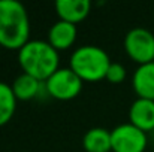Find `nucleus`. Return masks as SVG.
I'll use <instances>...</instances> for the list:
<instances>
[{"mask_svg": "<svg viewBox=\"0 0 154 152\" xmlns=\"http://www.w3.org/2000/svg\"><path fill=\"white\" fill-rule=\"evenodd\" d=\"M30 40V19L26 6L17 0H0V46L20 51Z\"/></svg>", "mask_w": 154, "mask_h": 152, "instance_id": "1", "label": "nucleus"}, {"mask_svg": "<svg viewBox=\"0 0 154 152\" xmlns=\"http://www.w3.org/2000/svg\"><path fill=\"white\" fill-rule=\"evenodd\" d=\"M18 63L23 73H27L42 82L60 69L58 51L52 48L48 40L30 39L21 49L18 51Z\"/></svg>", "mask_w": 154, "mask_h": 152, "instance_id": "2", "label": "nucleus"}, {"mask_svg": "<svg viewBox=\"0 0 154 152\" xmlns=\"http://www.w3.org/2000/svg\"><path fill=\"white\" fill-rule=\"evenodd\" d=\"M108 52L96 45H82L72 52L69 67L87 82H97L106 78V72L111 66Z\"/></svg>", "mask_w": 154, "mask_h": 152, "instance_id": "3", "label": "nucleus"}, {"mask_svg": "<svg viewBox=\"0 0 154 152\" xmlns=\"http://www.w3.org/2000/svg\"><path fill=\"white\" fill-rule=\"evenodd\" d=\"M82 82L84 81L70 67H60L51 78L45 81V90L52 99L67 101L79 96Z\"/></svg>", "mask_w": 154, "mask_h": 152, "instance_id": "4", "label": "nucleus"}, {"mask_svg": "<svg viewBox=\"0 0 154 152\" xmlns=\"http://www.w3.org/2000/svg\"><path fill=\"white\" fill-rule=\"evenodd\" d=\"M126 54L139 66L154 61V34L144 28L135 27L127 31L124 37Z\"/></svg>", "mask_w": 154, "mask_h": 152, "instance_id": "5", "label": "nucleus"}, {"mask_svg": "<svg viewBox=\"0 0 154 152\" xmlns=\"http://www.w3.org/2000/svg\"><path fill=\"white\" fill-rule=\"evenodd\" d=\"M112 152H144L147 149V133L130 122L120 124L111 130Z\"/></svg>", "mask_w": 154, "mask_h": 152, "instance_id": "6", "label": "nucleus"}, {"mask_svg": "<svg viewBox=\"0 0 154 152\" xmlns=\"http://www.w3.org/2000/svg\"><path fill=\"white\" fill-rule=\"evenodd\" d=\"M91 10L90 0H57L55 1V12L61 21L78 24L84 21Z\"/></svg>", "mask_w": 154, "mask_h": 152, "instance_id": "7", "label": "nucleus"}, {"mask_svg": "<svg viewBox=\"0 0 154 152\" xmlns=\"http://www.w3.org/2000/svg\"><path fill=\"white\" fill-rule=\"evenodd\" d=\"M129 122L145 133L154 130V100L138 97L129 107Z\"/></svg>", "mask_w": 154, "mask_h": 152, "instance_id": "8", "label": "nucleus"}, {"mask_svg": "<svg viewBox=\"0 0 154 152\" xmlns=\"http://www.w3.org/2000/svg\"><path fill=\"white\" fill-rule=\"evenodd\" d=\"M76 34H78V30H76L75 24L58 19L57 22H54L50 27L47 40L51 43L52 48H55L57 51H66L75 43Z\"/></svg>", "mask_w": 154, "mask_h": 152, "instance_id": "9", "label": "nucleus"}, {"mask_svg": "<svg viewBox=\"0 0 154 152\" xmlns=\"http://www.w3.org/2000/svg\"><path fill=\"white\" fill-rule=\"evenodd\" d=\"M132 87L139 99L154 100V61L138 66L132 78Z\"/></svg>", "mask_w": 154, "mask_h": 152, "instance_id": "10", "label": "nucleus"}, {"mask_svg": "<svg viewBox=\"0 0 154 152\" xmlns=\"http://www.w3.org/2000/svg\"><path fill=\"white\" fill-rule=\"evenodd\" d=\"M11 88H12L17 100L27 101L33 100L39 96L41 90L45 88V82H42L27 73H21L20 76H17L14 79V82L11 84Z\"/></svg>", "mask_w": 154, "mask_h": 152, "instance_id": "11", "label": "nucleus"}, {"mask_svg": "<svg viewBox=\"0 0 154 152\" xmlns=\"http://www.w3.org/2000/svg\"><path fill=\"white\" fill-rule=\"evenodd\" d=\"M82 148L87 152H111V131L102 127L90 128L82 137Z\"/></svg>", "mask_w": 154, "mask_h": 152, "instance_id": "12", "label": "nucleus"}, {"mask_svg": "<svg viewBox=\"0 0 154 152\" xmlns=\"http://www.w3.org/2000/svg\"><path fill=\"white\" fill-rule=\"evenodd\" d=\"M17 97L9 84L0 82V127L8 124L17 109Z\"/></svg>", "mask_w": 154, "mask_h": 152, "instance_id": "13", "label": "nucleus"}, {"mask_svg": "<svg viewBox=\"0 0 154 152\" xmlns=\"http://www.w3.org/2000/svg\"><path fill=\"white\" fill-rule=\"evenodd\" d=\"M126 67L121 63H111L108 72H106V81H109L111 84H121L126 79Z\"/></svg>", "mask_w": 154, "mask_h": 152, "instance_id": "14", "label": "nucleus"}]
</instances>
